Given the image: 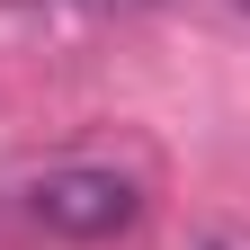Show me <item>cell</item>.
Instances as JSON below:
<instances>
[{"instance_id": "obj_1", "label": "cell", "mask_w": 250, "mask_h": 250, "mask_svg": "<svg viewBox=\"0 0 250 250\" xmlns=\"http://www.w3.org/2000/svg\"><path fill=\"white\" fill-rule=\"evenodd\" d=\"M27 214L45 232H62V241H107V232H125L143 214V188L125 170H45L27 188Z\"/></svg>"}, {"instance_id": "obj_2", "label": "cell", "mask_w": 250, "mask_h": 250, "mask_svg": "<svg viewBox=\"0 0 250 250\" xmlns=\"http://www.w3.org/2000/svg\"><path fill=\"white\" fill-rule=\"evenodd\" d=\"M241 9H250V0H241Z\"/></svg>"}]
</instances>
